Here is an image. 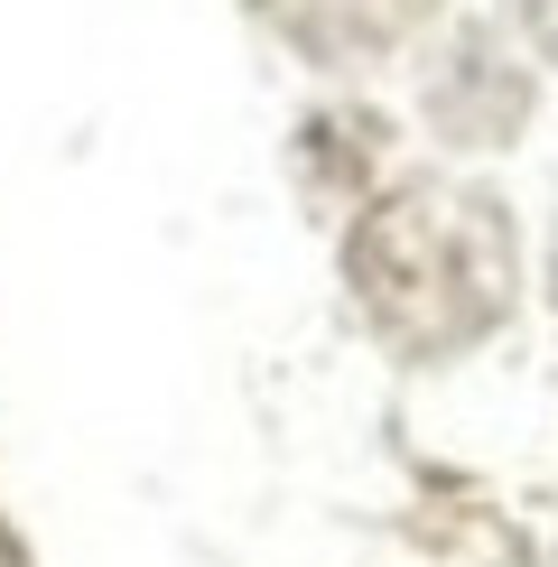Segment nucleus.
Here are the masks:
<instances>
[]
</instances>
